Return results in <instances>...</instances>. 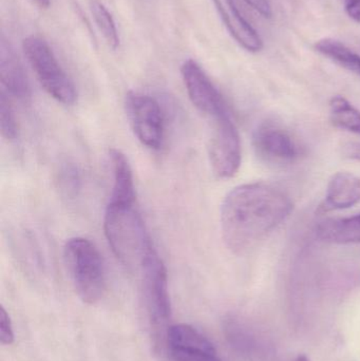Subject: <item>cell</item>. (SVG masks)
Masks as SVG:
<instances>
[{"mask_svg":"<svg viewBox=\"0 0 360 361\" xmlns=\"http://www.w3.org/2000/svg\"><path fill=\"white\" fill-rule=\"evenodd\" d=\"M293 208L290 195L271 183L235 187L221 206L222 238L226 247L237 255L249 252L283 224Z\"/></svg>","mask_w":360,"mask_h":361,"instance_id":"cell-1","label":"cell"},{"mask_svg":"<svg viewBox=\"0 0 360 361\" xmlns=\"http://www.w3.org/2000/svg\"><path fill=\"white\" fill-rule=\"evenodd\" d=\"M104 231L112 252L127 267H139L154 247L135 202L109 201L104 216Z\"/></svg>","mask_w":360,"mask_h":361,"instance_id":"cell-2","label":"cell"},{"mask_svg":"<svg viewBox=\"0 0 360 361\" xmlns=\"http://www.w3.org/2000/svg\"><path fill=\"white\" fill-rule=\"evenodd\" d=\"M63 257L80 298L88 305H94L105 294L106 269L97 246L82 237L66 242Z\"/></svg>","mask_w":360,"mask_h":361,"instance_id":"cell-3","label":"cell"},{"mask_svg":"<svg viewBox=\"0 0 360 361\" xmlns=\"http://www.w3.org/2000/svg\"><path fill=\"white\" fill-rule=\"evenodd\" d=\"M139 269L142 273V290L150 324L156 338L165 347L168 322L171 318V303L166 267L156 248L148 252L139 265Z\"/></svg>","mask_w":360,"mask_h":361,"instance_id":"cell-4","label":"cell"},{"mask_svg":"<svg viewBox=\"0 0 360 361\" xmlns=\"http://www.w3.org/2000/svg\"><path fill=\"white\" fill-rule=\"evenodd\" d=\"M23 49L27 63L46 92L63 105L75 103V86L61 69L49 44L42 38L30 36L23 40Z\"/></svg>","mask_w":360,"mask_h":361,"instance_id":"cell-5","label":"cell"},{"mask_svg":"<svg viewBox=\"0 0 360 361\" xmlns=\"http://www.w3.org/2000/svg\"><path fill=\"white\" fill-rule=\"evenodd\" d=\"M209 157L213 173L230 179L238 173L242 148L238 129L230 114L213 118L209 143Z\"/></svg>","mask_w":360,"mask_h":361,"instance_id":"cell-6","label":"cell"},{"mask_svg":"<svg viewBox=\"0 0 360 361\" xmlns=\"http://www.w3.org/2000/svg\"><path fill=\"white\" fill-rule=\"evenodd\" d=\"M125 108L137 140L150 149H160L165 133L160 104L149 95L129 92L125 99Z\"/></svg>","mask_w":360,"mask_h":361,"instance_id":"cell-7","label":"cell"},{"mask_svg":"<svg viewBox=\"0 0 360 361\" xmlns=\"http://www.w3.org/2000/svg\"><path fill=\"white\" fill-rule=\"evenodd\" d=\"M253 146L262 161L280 166L296 162L302 154V148L294 135L273 121L258 125L253 133Z\"/></svg>","mask_w":360,"mask_h":361,"instance_id":"cell-8","label":"cell"},{"mask_svg":"<svg viewBox=\"0 0 360 361\" xmlns=\"http://www.w3.org/2000/svg\"><path fill=\"white\" fill-rule=\"evenodd\" d=\"M181 74L188 97L201 114L211 120L230 114L225 99L196 61H186Z\"/></svg>","mask_w":360,"mask_h":361,"instance_id":"cell-9","label":"cell"},{"mask_svg":"<svg viewBox=\"0 0 360 361\" xmlns=\"http://www.w3.org/2000/svg\"><path fill=\"white\" fill-rule=\"evenodd\" d=\"M165 348L173 361H223L207 337L185 324L169 326Z\"/></svg>","mask_w":360,"mask_h":361,"instance_id":"cell-10","label":"cell"},{"mask_svg":"<svg viewBox=\"0 0 360 361\" xmlns=\"http://www.w3.org/2000/svg\"><path fill=\"white\" fill-rule=\"evenodd\" d=\"M226 29L234 39L245 50L258 53L263 49L261 36L242 16L234 0H213Z\"/></svg>","mask_w":360,"mask_h":361,"instance_id":"cell-11","label":"cell"},{"mask_svg":"<svg viewBox=\"0 0 360 361\" xmlns=\"http://www.w3.org/2000/svg\"><path fill=\"white\" fill-rule=\"evenodd\" d=\"M1 91L11 99L27 103L31 99V87L18 57L10 46L2 42L0 54Z\"/></svg>","mask_w":360,"mask_h":361,"instance_id":"cell-12","label":"cell"},{"mask_svg":"<svg viewBox=\"0 0 360 361\" xmlns=\"http://www.w3.org/2000/svg\"><path fill=\"white\" fill-rule=\"evenodd\" d=\"M360 203V178L347 171L335 173L328 183L319 212L348 209Z\"/></svg>","mask_w":360,"mask_h":361,"instance_id":"cell-13","label":"cell"},{"mask_svg":"<svg viewBox=\"0 0 360 361\" xmlns=\"http://www.w3.org/2000/svg\"><path fill=\"white\" fill-rule=\"evenodd\" d=\"M109 157L113 171V186L110 201L120 203L135 202V180L128 159L118 149L110 150Z\"/></svg>","mask_w":360,"mask_h":361,"instance_id":"cell-14","label":"cell"},{"mask_svg":"<svg viewBox=\"0 0 360 361\" xmlns=\"http://www.w3.org/2000/svg\"><path fill=\"white\" fill-rule=\"evenodd\" d=\"M316 235L329 243H360V214L323 221L317 225Z\"/></svg>","mask_w":360,"mask_h":361,"instance_id":"cell-15","label":"cell"},{"mask_svg":"<svg viewBox=\"0 0 360 361\" xmlns=\"http://www.w3.org/2000/svg\"><path fill=\"white\" fill-rule=\"evenodd\" d=\"M314 49L323 56L335 61L340 67L360 76V55L340 40L323 38L315 42Z\"/></svg>","mask_w":360,"mask_h":361,"instance_id":"cell-16","label":"cell"},{"mask_svg":"<svg viewBox=\"0 0 360 361\" xmlns=\"http://www.w3.org/2000/svg\"><path fill=\"white\" fill-rule=\"evenodd\" d=\"M330 121L337 128L360 135V111L342 95L330 101Z\"/></svg>","mask_w":360,"mask_h":361,"instance_id":"cell-17","label":"cell"},{"mask_svg":"<svg viewBox=\"0 0 360 361\" xmlns=\"http://www.w3.org/2000/svg\"><path fill=\"white\" fill-rule=\"evenodd\" d=\"M89 6L95 23L103 34L108 46L116 50L120 47V36H118V29L112 15L99 0H90Z\"/></svg>","mask_w":360,"mask_h":361,"instance_id":"cell-18","label":"cell"},{"mask_svg":"<svg viewBox=\"0 0 360 361\" xmlns=\"http://www.w3.org/2000/svg\"><path fill=\"white\" fill-rule=\"evenodd\" d=\"M57 186L66 197L73 199L82 188V177L73 163H63L57 173Z\"/></svg>","mask_w":360,"mask_h":361,"instance_id":"cell-19","label":"cell"},{"mask_svg":"<svg viewBox=\"0 0 360 361\" xmlns=\"http://www.w3.org/2000/svg\"><path fill=\"white\" fill-rule=\"evenodd\" d=\"M0 131L2 137L8 141H13L18 135V125L12 99L4 91H0Z\"/></svg>","mask_w":360,"mask_h":361,"instance_id":"cell-20","label":"cell"},{"mask_svg":"<svg viewBox=\"0 0 360 361\" xmlns=\"http://www.w3.org/2000/svg\"><path fill=\"white\" fill-rule=\"evenodd\" d=\"M15 334L13 330L12 320L4 307H0V343L4 345H10L14 343Z\"/></svg>","mask_w":360,"mask_h":361,"instance_id":"cell-21","label":"cell"},{"mask_svg":"<svg viewBox=\"0 0 360 361\" xmlns=\"http://www.w3.org/2000/svg\"><path fill=\"white\" fill-rule=\"evenodd\" d=\"M244 1L264 18H272L273 8L268 0H244Z\"/></svg>","mask_w":360,"mask_h":361,"instance_id":"cell-22","label":"cell"},{"mask_svg":"<svg viewBox=\"0 0 360 361\" xmlns=\"http://www.w3.org/2000/svg\"><path fill=\"white\" fill-rule=\"evenodd\" d=\"M344 4L348 16L360 23V0H344Z\"/></svg>","mask_w":360,"mask_h":361,"instance_id":"cell-23","label":"cell"},{"mask_svg":"<svg viewBox=\"0 0 360 361\" xmlns=\"http://www.w3.org/2000/svg\"><path fill=\"white\" fill-rule=\"evenodd\" d=\"M345 157L351 160L359 161L360 162V143H348L344 146L342 149Z\"/></svg>","mask_w":360,"mask_h":361,"instance_id":"cell-24","label":"cell"},{"mask_svg":"<svg viewBox=\"0 0 360 361\" xmlns=\"http://www.w3.org/2000/svg\"><path fill=\"white\" fill-rule=\"evenodd\" d=\"M39 8H46L50 6V0H33Z\"/></svg>","mask_w":360,"mask_h":361,"instance_id":"cell-25","label":"cell"},{"mask_svg":"<svg viewBox=\"0 0 360 361\" xmlns=\"http://www.w3.org/2000/svg\"><path fill=\"white\" fill-rule=\"evenodd\" d=\"M293 361H311V360H309V358L306 357V355H299V356H298V357H296L295 360H294Z\"/></svg>","mask_w":360,"mask_h":361,"instance_id":"cell-26","label":"cell"},{"mask_svg":"<svg viewBox=\"0 0 360 361\" xmlns=\"http://www.w3.org/2000/svg\"></svg>","mask_w":360,"mask_h":361,"instance_id":"cell-27","label":"cell"}]
</instances>
